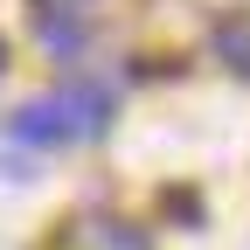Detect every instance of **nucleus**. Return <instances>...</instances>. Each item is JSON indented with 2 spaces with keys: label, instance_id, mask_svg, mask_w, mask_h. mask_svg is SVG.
I'll return each mask as SVG.
<instances>
[{
  "label": "nucleus",
  "instance_id": "obj_3",
  "mask_svg": "<svg viewBox=\"0 0 250 250\" xmlns=\"http://www.w3.org/2000/svg\"><path fill=\"white\" fill-rule=\"evenodd\" d=\"M77 250H153V243H146L132 223H111V215H98V223H83Z\"/></svg>",
  "mask_w": 250,
  "mask_h": 250
},
{
  "label": "nucleus",
  "instance_id": "obj_4",
  "mask_svg": "<svg viewBox=\"0 0 250 250\" xmlns=\"http://www.w3.org/2000/svg\"><path fill=\"white\" fill-rule=\"evenodd\" d=\"M42 7H77V0H42Z\"/></svg>",
  "mask_w": 250,
  "mask_h": 250
},
{
  "label": "nucleus",
  "instance_id": "obj_5",
  "mask_svg": "<svg viewBox=\"0 0 250 250\" xmlns=\"http://www.w3.org/2000/svg\"><path fill=\"white\" fill-rule=\"evenodd\" d=\"M0 70H7V42H0Z\"/></svg>",
  "mask_w": 250,
  "mask_h": 250
},
{
  "label": "nucleus",
  "instance_id": "obj_1",
  "mask_svg": "<svg viewBox=\"0 0 250 250\" xmlns=\"http://www.w3.org/2000/svg\"><path fill=\"white\" fill-rule=\"evenodd\" d=\"M104 125H111L104 90L70 83V90H49V98L21 104L14 111V139H28V146H83V139H98Z\"/></svg>",
  "mask_w": 250,
  "mask_h": 250
},
{
  "label": "nucleus",
  "instance_id": "obj_2",
  "mask_svg": "<svg viewBox=\"0 0 250 250\" xmlns=\"http://www.w3.org/2000/svg\"><path fill=\"white\" fill-rule=\"evenodd\" d=\"M215 56H223V70L250 83V14H229L215 21Z\"/></svg>",
  "mask_w": 250,
  "mask_h": 250
}]
</instances>
